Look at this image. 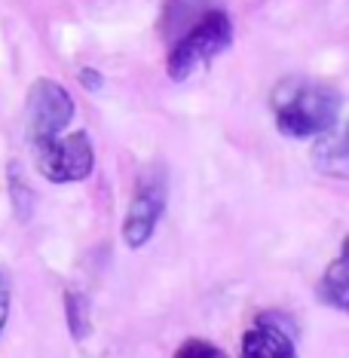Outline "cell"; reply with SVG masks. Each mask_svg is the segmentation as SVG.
Listing matches in <instances>:
<instances>
[{
    "label": "cell",
    "instance_id": "obj_1",
    "mask_svg": "<svg viewBox=\"0 0 349 358\" xmlns=\"http://www.w3.org/2000/svg\"><path fill=\"white\" fill-rule=\"evenodd\" d=\"M270 110L276 129L288 138H315L337 126L343 95L334 86L310 77H285L273 86Z\"/></svg>",
    "mask_w": 349,
    "mask_h": 358
},
{
    "label": "cell",
    "instance_id": "obj_2",
    "mask_svg": "<svg viewBox=\"0 0 349 358\" xmlns=\"http://www.w3.org/2000/svg\"><path fill=\"white\" fill-rule=\"evenodd\" d=\"M230 43H233L230 15L224 10H206L169 50L166 59L169 80L184 83L190 74H197L199 68H208L218 55L230 50Z\"/></svg>",
    "mask_w": 349,
    "mask_h": 358
},
{
    "label": "cell",
    "instance_id": "obj_3",
    "mask_svg": "<svg viewBox=\"0 0 349 358\" xmlns=\"http://www.w3.org/2000/svg\"><path fill=\"white\" fill-rule=\"evenodd\" d=\"M166 202H169V175L157 162V166L144 169L135 181L132 202H129L123 227H120L126 248H144L153 239L162 215H166Z\"/></svg>",
    "mask_w": 349,
    "mask_h": 358
},
{
    "label": "cell",
    "instance_id": "obj_4",
    "mask_svg": "<svg viewBox=\"0 0 349 358\" xmlns=\"http://www.w3.org/2000/svg\"><path fill=\"white\" fill-rule=\"evenodd\" d=\"M71 120H74V99H71L68 89L50 77L34 80L28 89V101H25L28 148H40V144L64 135Z\"/></svg>",
    "mask_w": 349,
    "mask_h": 358
},
{
    "label": "cell",
    "instance_id": "obj_5",
    "mask_svg": "<svg viewBox=\"0 0 349 358\" xmlns=\"http://www.w3.org/2000/svg\"><path fill=\"white\" fill-rule=\"evenodd\" d=\"M34 153V166L37 172L46 178L50 184H77L86 181L95 169V150H92V138L86 132H71L59 135L52 141L31 148Z\"/></svg>",
    "mask_w": 349,
    "mask_h": 358
},
{
    "label": "cell",
    "instance_id": "obj_6",
    "mask_svg": "<svg viewBox=\"0 0 349 358\" xmlns=\"http://www.w3.org/2000/svg\"><path fill=\"white\" fill-rule=\"evenodd\" d=\"M242 358H297V346L288 324L273 315H261L255 328L242 334Z\"/></svg>",
    "mask_w": 349,
    "mask_h": 358
},
{
    "label": "cell",
    "instance_id": "obj_7",
    "mask_svg": "<svg viewBox=\"0 0 349 358\" xmlns=\"http://www.w3.org/2000/svg\"><path fill=\"white\" fill-rule=\"evenodd\" d=\"M315 297L322 300L325 306L337 309V313H346L349 309V255L346 245L337 251V257L325 266L319 285H315Z\"/></svg>",
    "mask_w": 349,
    "mask_h": 358
},
{
    "label": "cell",
    "instance_id": "obj_8",
    "mask_svg": "<svg viewBox=\"0 0 349 358\" xmlns=\"http://www.w3.org/2000/svg\"><path fill=\"white\" fill-rule=\"evenodd\" d=\"M313 162L322 175H334V178H346L349 169V157H346V138L343 132L334 126L328 132L315 135L313 144Z\"/></svg>",
    "mask_w": 349,
    "mask_h": 358
},
{
    "label": "cell",
    "instance_id": "obj_9",
    "mask_svg": "<svg viewBox=\"0 0 349 358\" xmlns=\"http://www.w3.org/2000/svg\"><path fill=\"white\" fill-rule=\"evenodd\" d=\"M64 313H68V331L74 340H86L92 331V319H89V300L86 294L68 291L64 294Z\"/></svg>",
    "mask_w": 349,
    "mask_h": 358
},
{
    "label": "cell",
    "instance_id": "obj_10",
    "mask_svg": "<svg viewBox=\"0 0 349 358\" xmlns=\"http://www.w3.org/2000/svg\"><path fill=\"white\" fill-rule=\"evenodd\" d=\"M172 358H230L224 352V349H218L215 343H208V340H199V337H190L187 343H184Z\"/></svg>",
    "mask_w": 349,
    "mask_h": 358
},
{
    "label": "cell",
    "instance_id": "obj_11",
    "mask_svg": "<svg viewBox=\"0 0 349 358\" xmlns=\"http://www.w3.org/2000/svg\"><path fill=\"white\" fill-rule=\"evenodd\" d=\"M6 315H10V282L0 273V334L6 328Z\"/></svg>",
    "mask_w": 349,
    "mask_h": 358
},
{
    "label": "cell",
    "instance_id": "obj_12",
    "mask_svg": "<svg viewBox=\"0 0 349 358\" xmlns=\"http://www.w3.org/2000/svg\"><path fill=\"white\" fill-rule=\"evenodd\" d=\"M80 77H83V86L89 89V92H95V89L101 86V77L95 74V68H83L80 71Z\"/></svg>",
    "mask_w": 349,
    "mask_h": 358
}]
</instances>
